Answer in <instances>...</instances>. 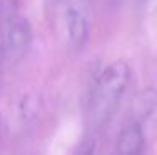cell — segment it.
<instances>
[{
	"label": "cell",
	"instance_id": "3",
	"mask_svg": "<svg viewBox=\"0 0 157 155\" xmlns=\"http://www.w3.org/2000/svg\"><path fill=\"white\" fill-rule=\"evenodd\" d=\"M89 13H90V0H67V37L74 49H82L89 39Z\"/></svg>",
	"mask_w": 157,
	"mask_h": 155
},
{
	"label": "cell",
	"instance_id": "7",
	"mask_svg": "<svg viewBox=\"0 0 157 155\" xmlns=\"http://www.w3.org/2000/svg\"><path fill=\"white\" fill-rule=\"evenodd\" d=\"M22 113H24L22 115L24 119H32V117H35L39 113V100H37V97L27 95L24 98V102H22Z\"/></svg>",
	"mask_w": 157,
	"mask_h": 155
},
{
	"label": "cell",
	"instance_id": "2",
	"mask_svg": "<svg viewBox=\"0 0 157 155\" xmlns=\"http://www.w3.org/2000/svg\"><path fill=\"white\" fill-rule=\"evenodd\" d=\"M0 35H2L5 60L12 62V64L20 62L27 55L33 39L30 22H29L27 17L20 15V13L12 18V22L3 28V32Z\"/></svg>",
	"mask_w": 157,
	"mask_h": 155
},
{
	"label": "cell",
	"instance_id": "4",
	"mask_svg": "<svg viewBox=\"0 0 157 155\" xmlns=\"http://www.w3.org/2000/svg\"><path fill=\"white\" fill-rule=\"evenodd\" d=\"M145 145L142 125L137 122H127L115 142V152L121 155H139Z\"/></svg>",
	"mask_w": 157,
	"mask_h": 155
},
{
	"label": "cell",
	"instance_id": "5",
	"mask_svg": "<svg viewBox=\"0 0 157 155\" xmlns=\"http://www.w3.org/2000/svg\"><path fill=\"white\" fill-rule=\"evenodd\" d=\"M157 105V92L154 88H145L142 90L132 102V107H130V122H137V124L142 125V122L147 120L151 117V113L154 112Z\"/></svg>",
	"mask_w": 157,
	"mask_h": 155
},
{
	"label": "cell",
	"instance_id": "10",
	"mask_svg": "<svg viewBox=\"0 0 157 155\" xmlns=\"http://www.w3.org/2000/svg\"><path fill=\"white\" fill-rule=\"evenodd\" d=\"M0 132H2V119H0Z\"/></svg>",
	"mask_w": 157,
	"mask_h": 155
},
{
	"label": "cell",
	"instance_id": "1",
	"mask_svg": "<svg viewBox=\"0 0 157 155\" xmlns=\"http://www.w3.org/2000/svg\"><path fill=\"white\" fill-rule=\"evenodd\" d=\"M130 83V68L125 62H114L97 77L89 97L87 117L95 130L107 125L115 115Z\"/></svg>",
	"mask_w": 157,
	"mask_h": 155
},
{
	"label": "cell",
	"instance_id": "9",
	"mask_svg": "<svg viewBox=\"0 0 157 155\" xmlns=\"http://www.w3.org/2000/svg\"><path fill=\"white\" fill-rule=\"evenodd\" d=\"M57 2H59V0H47V3H50V5H55Z\"/></svg>",
	"mask_w": 157,
	"mask_h": 155
},
{
	"label": "cell",
	"instance_id": "8",
	"mask_svg": "<svg viewBox=\"0 0 157 155\" xmlns=\"http://www.w3.org/2000/svg\"><path fill=\"white\" fill-rule=\"evenodd\" d=\"M5 58V54H3V45L2 42H0V70H2V60Z\"/></svg>",
	"mask_w": 157,
	"mask_h": 155
},
{
	"label": "cell",
	"instance_id": "6",
	"mask_svg": "<svg viewBox=\"0 0 157 155\" xmlns=\"http://www.w3.org/2000/svg\"><path fill=\"white\" fill-rule=\"evenodd\" d=\"M18 3L20 0H0V34L12 22V18L18 15Z\"/></svg>",
	"mask_w": 157,
	"mask_h": 155
}]
</instances>
